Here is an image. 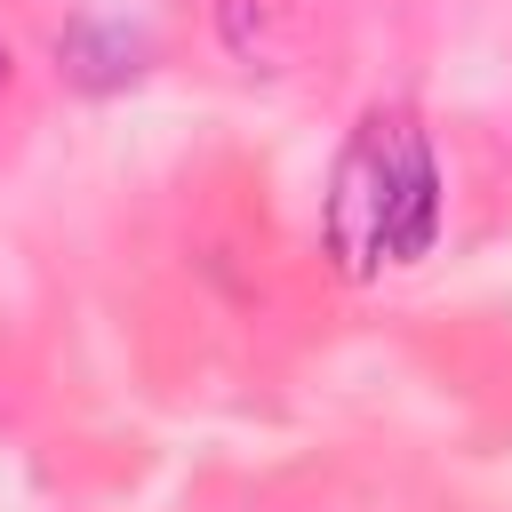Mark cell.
<instances>
[{
	"instance_id": "2",
	"label": "cell",
	"mask_w": 512,
	"mask_h": 512,
	"mask_svg": "<svg viewBox=\"0 0 512 512\" xmlns=\"http://www.w3.org/2000/svg\"><path fill=\"white\" fill-rule=\"evenodd\" d=\"M56 56H64V72H72V80H88V88H112V80H128V72H136V40L96 32V24H72V32L56 40Z\"/></svg>"
},
{
	"instance_id": "3",
	"label": "cell",
	"mask_w": 512,
	"mask_h": 512,
	"mask_svg": "<svg viewBox=\"0 0 512 512\" xmlns=\"http://www.w3.org/2000/svg\"><path fill=\"white\" fill-rule=\"evenodd\" d=\"M0 88H8V48H0Z\"/></svg>"
},
{
	"instance_id": "1",
	"label": "cell",
	"mask_w": 512,
	"mask_h": 512,
	"mask_svg": "<svg viewBox=\"0 0 512 512\" xmlns=\"http://www.w3.org/2000/svg\"><path fill=\"white\" fill-rule=\"evenodd\" d=\"M432 232H440V168H432V144L416 128L408 104H376L336 176H328V248L352 280H368L376 264H416L432 256Z\"/></svg>"
}]
</instances>
